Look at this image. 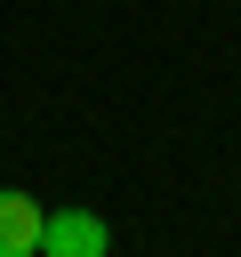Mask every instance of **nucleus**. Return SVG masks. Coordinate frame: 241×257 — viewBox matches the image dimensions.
Wrapping results in <instances>:
<instances>
[{"label":"nucleus","instance_id":"obj_2","mask_svg":"<svg viewBox=\"0 0 241 257\" xmlns=\"http://www.w3.org/2000/svg\"><path fill=\"white\" fill-rule=\"evenodd\" d=\"M40 217L32 193H0V257H40Z\"/></svg>","mask_w":241,"mask_h":257},{"label":"nucleus","instance_id":"obj_1","mask_svg":"<svg viewBox=\"0 0 241 257\" xmlns=\"http://www.w3.org/2000/svg\"><path fill=\"white\" fill-rule=\"evenodd\" d=\"M104 249H112V233L96 209H48L40 217V257H104Z\"/></svg>","mask_w":241,"mask_h":257}]
</instances>
